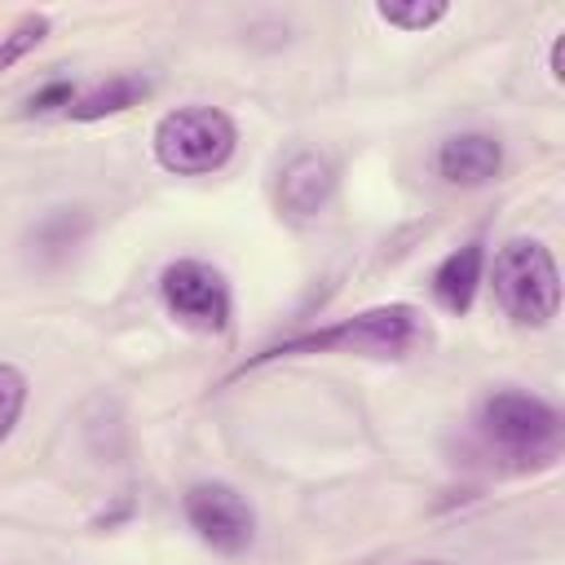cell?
<instances>
[{
    "mask_svg": "<svg viewBox=\"0 0 565 565\" xmlns=\"http://www.w3.org/2000/svg\"><path fill=\"white\" fill-rule=\"evenodd\" d=\"M494 296L508 309V318H516L525 327L552 322L556 305H561V278H556L552 252L534 238H512L508 247H499V256H494Z\"/></svg>",
    "mask_w": 565,
    "mask_h": 565,
    "instance_id": "6da1fadb",
    "label": "cell"
},
{
    "mask_svg": "<svg viewBox=\"0 0 565 565\" xmlns=\"http://www.w3.org/2000/svg\"><path fill=\"white\" fill-rule=\"evenodd\" d=\"M234 124L216 106H181L159 119L154 128V154L168 172L199 177L221 168L234 154Z\"/></svg>",
    "mask_w": 565,
    "mask_h": 565,
    "instance_id": "7a4b0ae2",
    "label": "cell"
},
{
    "mask_svg": "<svg viewBox=\"0 0 565 565\" xmlns=\"http://www.w3.org/2000/svg\"><path fill=\"white\" fill-rule=\"evenodd\" d=\"M481 433L512 459L547 463L561 446V415L530 393H494L481 406Z\"/></svg>",
    "mask_w": 565,
    "mask_h": 565,
    "instance_id": "3957f363",
    "label": "cell"
},
{
    "mask_svg": "<svg viewBox=\"0 0 565 565\" xmlns=\"http://www.w3.org/2000/svg\"><path fill=\"white\" fill-rule=\"evenodd\" d=\"M419 340V318L411 305H384V309H366L331 331L291 340L274 353H300V349H353V353H402Z\"/></svg>",
    "mask_w": 565,
    "mask_h": 565,
    "instance_id": "277c9868",
    "label": "cell"
},
{
    "mask_svg": "<svg viewBox=\"0 0 565 565\" xmlns=\"http://www.w3.org/2000/svg\"><path fill=\"white\" fill-rule=\"evenodd\" d=\"M185 516H190V525L199 530V539H203L207 547L225 552V556L252 547L256 516H252L247 499H243L234 486H221V481L190 486V490H185Z\"/></svg>",
    "mask_w": 565,
    "mask_h": 565,
    "instance_id": "5b68a950",
    "label": "cell"
},
{
    "mask_svg": "<svg viewBox=\"0 0 565 565\" xmlns=\"http://www.w3.org/2000/svg\"><path fill=\"white\" fill-rule=\"evenodd\" d=\"M163 300L177 318L203 331H221L230 322V287L225 278L203 260H177L163 269Z\"/></svg>",
    "mask_w": 565,
    "mask_h": 565,
    "instance_id": "8992f818",
    "label": "cell"
},
{
    "mask_svg": "<svg viewBox=\"0 0 565 565\" xmlns=\"http://www.w3.org/2000/svg\"><path fill=\"white\" fill-rule=\"evenodd\" d=\"M499 163H503V146L490 132H459L437 150V168L450 185H486L499 172Z\"/></svg>",
    "mask_w": 565,
    "mask_h": 565,
    "instance_id": "52a82bcc",
    "label": "cell"
},
{
    "mask_svg": "<svg viewBox=\"0 0 565 565\" xmlns=\"http://www.w3.org/2000/svg\"><path fill=\"white\" fill-rule=\"evenodd\" d=\"M331 185H335V177L322 154H296L278 177V199L291 216H313L331 199Z\"/></svg>",
    "mask_w": 565,
    "mask_h": 565,
    "instance_id": "ba28073f",
    "label": "cell"
},
{
    "mask_svg": "<svg viewBox=\"0 0 565 565\" xmlns=\"http://www.w3.org/2000/svg\"><path fill=\"white\" fill-rule=\"evenodd\" d=\"M481 243H463L459 252H450L441 265H437V274H433V291H437V300L450 309V313H463L468 305H472V296H477V282H481Z\"/></svg>",
    "mask_w": 565,
    "mask_h": 565,
    "instance_id": "9c48e42d",
    "label": "cell"
},
{
    "mask_svg": "<svg viewBox=\"0 0 565 565\" xmlns=\"http://www.w3.org/2000/svg\"><path fill=\"white\" fill-rule=\"evenodd\" d=\"M146 93H150V84H146L141 75H110V79H106V84H97L88 97H79V102L71 106V115H75V119H102V115H119V110L137 106Z\"/></svg>",
    "mask_w": 565,
    "mask_h": 565,
    "instance_id": "30bf717a",
    "label": "cell"
},
{
    "mask_svg": "<svg viewBox=\"0 0 565 565\" xmlns=\"http://www.w3.org/2000/svg\"><path fill=\"white\" fill-rule=\"evenodd\" d=\"M44 31H49V18H44V13H26V18H18L13 31L0 40V71H9L18 57H26V53L44 40Z\"/></svg>",
    "mask_w": 565,
    "mask_h": 565,
    "instance_id": "8fae6325",
    "label": "cell"
},
{
    "mask_svg": "<svg viewBox=\"0 0 565 565\" xmlns=\"http://www.w3.org/2000/svg\"><path fill=\"white\" fill-rule=\"evenodd\" d=\"M380 18L393 22V26H406V31H424V26L446 18V4L441 0H428V4H380Z\"/></svg>",
    "mask_w": 565,
    "mask_h": 565,
    "instance_id": "7c38bea8",
    "label": "cell"
},
{
    "mask_svg": "<svg viewBox=\"0 0 565 565\" xmlns=\"http://www.w3.org/2000/svg\"><path fill=\"white\" fill-rule=\"evenodd\" d=\"M22 402H26V380H22L13 366H0V441H4L9 428L18 424Z\"/></svg>",
    "mask_w": 565,
    "mask_h": 565,
    "instance_id": "4fadbf2b",
    "label": "cell"
},
{
    "mask_svg": "<svg viewBox=\"0 0 565 565\" xmlns=\"http://www.w3.org/2000/svg\"><path fill=\"white\" fill-rule=\"evenodd\" d=\"M57 106H75V84H66V79H53V84H44L31 102H26V110L31 115H49V110H57Z\"/></svg>",
    "mask_w": 565,
    "mask_h": 565,
    "instance_id": "5bb4252c",
    "label": "cell"
},
{
    "mask_svg": "<svg viewBox=\"0 0 565 565\" xmlns=\"http://www.w3.org/2000/svg\"><path fill=\"white\" fill-rule=\"evenodd\" d=\"M424 565H433V561H424Z\"/></svg>",
    "mask_w": 565,
    "mask_h": 565,
    "instance_id": "9a60e30c",
    "label": "cell"
}]
</instances>
